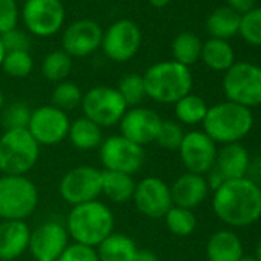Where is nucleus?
I'll list each match as a JSON object with an SVG mask.
<instances>
[{"label": "nucleus", "mask_w": 261, "mask_h": 261, "mask_svg": "<svg viewBox=\"0 0 261 261\" xmlns=\"http://www.w3.org/2000/svg\"><path fill=\"white\" fill-rule=\"evenodd\" d=\"M214 214L229 227H247L261 218V189L250 178L226 180L212 197Z\"/></svg>", "instance_id": "f257e3e1"}, {"label": "nucleus", "mask_w": 261, "mask_h": 261, "mask_svg": "<svg viewBox=\"0 0 261 261\" xmlns=\"http://www.w3.org/2000/svg\"><path fill=\"white\" fill-rule=\"evenodd\" d=\"M65 227L74 243L97 247L114 232V214L100 200L77 204L69 211Z\"/></svg>", "instance_id": "f03ea898"}, {"label": "nucleus", "mask_w": 261, "mask_h": 261, "mask_svg": "<svg viewBox=\"0 0 261 261\" xmlns=\"http://www.w3.org/2000/svg\"><path fill=\"white\" fill-rule=\"evenodd\" d=\"M253 127V114L249 108L223 101L207 109L203 120V133L217 145L240 143Z\"/></svg>", "instance_id": "7ed1b4c3"}, {"label": "nucleus", "mask_w": 261, "mask_h": 261, "mask_svg": "<svg viewBox=\"0 0 261 261\" xmlns=\"http://www.w3.org/2000/svg\"><path fill=\"white\" fill-rule=\"evenodd\" d=\"M146 95L162 105H175L180 98L191 94L192 74L188 66L174 60L159 62L143 74Z\"/></svg>", "instance_id": "20e7f679"}, {"label": "nucleus", "mask_w": 261, "mask_h": 261, "mask_svg": "<svg viewBox=\"0 0 261 261\" xmlns=\"http://www.w3.org/2000/svg\"><path fill=\"white\" fill-rule=\"evenodd\" d=\"M39 157L40 145L28 129L5 130L0 137V172L4 175H27Z\"/></svg>", "instance_id": "39448f33"}, {"label": "nucleus", "mask_w": 261, "mask_h": 261, "mask_svg": "<svg viewBox=\"0 0 261 261\" xmlns=\"http://www.w3.org/2000/svg\"><path fill=\"white\" fill-rule=\"evenodd\" d=\"M39 204L37 186L27 175L0 177V218L2 221H25Z\"/></svg>", "instance_id": "423d86ee"}, {"label": "nucleus", "mask_w": 261, "mask_h": 261, "mask_svg": "<svg viewBox=\"0 0 261 261\" xmlns=\"http://www.w3.org/2000/svg\"><path fill=\"white\" fill-rule=\"evenodd\" d=\"M223 92L227 101L244 108L261 105V66L240 62L233 63L223 77Z\"/></svg>", "instance_id": "0eeeda50"}, {"label": "nucleus", "mask_w": 261, "mask_h": 261, "mask_svg": "<svg viewBox=\"0 0 261 261\" xmlns=\"http://www.w3.org/2000/svg\"><path fill=\"white\" fill-rule=\"evenodd\" d=\"M83 117L94 121L100 127H109L118 124L127 106L117 88L94 86L83 94L82 105Z\"/></svg>", "instance_id": "6e6552de"}, {"label": "nucleus", "mask_w": 261, "mask_h": 261, "mask_svg": "<svg viewBox=\"0 0 261 261\" xmlns=\"http://www.w3.org/2000/svg\"><path fill=\"white\" fill-rule=\"evenodd\" d=\"M100 160L105 171L123 172L127 175L137 174L145 165V149L123 136H111L103 140L98 148Z\"/></svg>", "instance_id": "1a4fd4ad"}, {"label": "nucleus", "mask_w": 261, "mask_h": 261, "mask_svg": "<svg viewBox=\"0 0 261 261\" xmlns=\"http://www.w3.org/2000/svg\"><path fill=\"white\" fill-rule=\"evenodd\" d=\"M59 192L71 206L95 201L101 195V171L94 166L72 168L62 177Z\"/></svg>", "instance_id": "9d476101"}, {"label": "nucleus", "mask_w": 261, "mask_h": 261, "mask_svg": "<svg viewBox=\"0 0 261 261\" xmlns=\"http://www.w3.org/2000/svg\"><path fill=\"white\" fill-rule=\"evenodd\" d=\"M142 46V31L133 20L121 19L114 22L103 31L101 49L112 62H127L133 59Z\"/></svg>", "instance_id": "9b49d317"}, {"label": "nucleus", "mask_w": 261, "mask_h": 261, "mask_svg": "<svg viewBox=\"0 0 261 261\" xmlns=\"http://www.w3.org/2000/svg\"><path fill=\"white\" fill-rule=\"evenodd\" d=\"M71 120L66 112L53 105H45L33 109L28 133L39 145L53 146L68 139Z\"/></svg>", "instance_id": "f8f14e48"}, {"label": "nucleus", "mask_w": 261, "mask_h": 261, "mask_svg": "<svg viewBox=\"0 0 261 261\" xmlns=\"http://www.w3.org/2000/svg\"><path fill=\"white\" fill-rule=\"evenodd\" d=\"M27 30L39 37L59 33L65 22V7L60 0H27L22 8Z\"/></svg>", "instance_id": "ddd939ff"}, {"label": "nucleus", "mask_w": 261, "mask_h": 261, "mask_svg": "<svg viewBox=\"0 0 261 261\" xmlns=\"http://www.w3.org/2000/svg\"><path fill=\"white\" fill-rule=\"evenodd\" d=\"M217 143L203 130H191L185 134L178 154L188 172L206 175L215 165Z\"/></svg>", "instance_id": "4468645a"}, {"label": "nucleus", "mask_w": 261, "mask_h": 261, "mask_svg": "<svg viewBox=\"0 0 261 261\" xmlns=\"http://www.w3.org/2000/svg\"><path fill=\"white\" fill-rule=\"evenodd\" d=\"M162 123V117L154 109L143 106L127 108L118 123L120 136L143 148L155 142Z\"/></svg>", "instance_id": "2eb2a0df"}, {"label": "nucleus", "mask_w": 261, "mask_h": 261, "mask_svg": "<svg viewBox=\"0 0 261 261\" xmlns=\"http://www.w3.org/2000/svg\"><path fill=\"white\" fill-rule=\"evenodd\" d=\"M133 201L137 211L149 218H163L174 206L171 188L159 177H146L136 186Z\"/></svg>", "instance_id": "dca6fc26"}, {"label": "nucleus", "mask_w": 261, "mask_h": 261, "mask_svg": "<svg viewBox=\"0 0 261 261\" xmlns=\"http://www.w3.org/2000/svg\"><path fill=\"white\" fill-rule=\"evenodd\" d=\"M68 230L57 221H45L31 230L28 249L36 261H57L68 246Z\"/></svg>", "instance_id": "f3484780"}, {"label": "nucleus", "mask_w": 261, "mask_h": 261, "mask_svg": "<svg viewBox=\"0 0 261 261\" xmlns=\"http://www.w3.org/2000/svg\"><path fill=\"white\" fill-rule=\"evenodd\" d=\"M103 28L88 19H80L71 23L62 37V49L71 57H86L101 46Z\"/></svg>", "instance_id": "a211bd4d"}, {"label": "nucleus", "mask_w": 261, "mask_h": 261, "mask_svg": "<svg viewBox=\"0 0 261 261\" xmlns=\"http://www.w3.org/2000/svg\"><path fill=\"white\" fill-rule=\"evenodd\" d=\"M172 204L185 209H194L200 206L209 194V186L204 175L186 172L180 175L171 186Z\"/></svg>", "instance_id": "6ab92c4d"}, {"label": "nucleus", "mask_w": 261, "mask_h": 261, "mask_svg": "<svg viewBox=\"0 0 261 261\" xmlns=\"http://www.w3.org/2000/svg\"><path fill=\"white\" fill-rule=\"evenodd\" d=\"M31 229L25 221L0 223V261H14L25 253Z\"/></svg>", "instance_id": "aec40b11"}, {"label": "nucleus", "mask_w": 261, "mask_h": 261, "mask_svg": "<svg viewBox=\"0 0 261 261\" xmlns=\"http://www.w3.org/2000/svg\"><path fill=\"white\" fill-rule=\"evenodd\" d=\"M250 157L241 143L223 145L217 151L214 168L223 175L224 180H237L247 177Z\"/></svg>", "instance_id": "412c9836"}, {"label": "nucleus", "mask_w": 261, "mask_h": 261, "mask_svg": "<svg viewBox=\"0 0 261 261\" xmlns=\"http://www.w3.org/2000/svg\"><path fill=\"white\" fill-rule=\"evenodd\" d=\"M244 256L241 238L230 229L214 232L206 244L207 261H240Z\"/></svg>", "instance_id": "4be33fe9"}, {"label": "nucleus", "mask_w": 261, "mask_h": 261, "mask_svg": "<svg viewBox=\"0 0 261 261\" xmlns=\"http://www.w3.org/2000/svg\"><path fill=\"white\" fill-rule=\"evenodd\" d=\"M136 180L133 175L115 171H101V195L112 203H127L136 192Z\"/></svg>", "instance_id": "5701e85b"}, {"label": "nucleus", "mask_w": 261, "mask_h": 261, "mask_svg": "<svg viewBox=\"0 0 261 261\" xmlns=\"http://www.w3.org/2000/svg\"><path fill=\"white\" fill-rule=\"evenodd\" d=\"M95 249L98 261H134L139 247L129 235L112 232Z\"/></svg>", "instance_id": "b1692460"}, {"label": "nucleus", "mask_w": 261, "mask_h": 261, "mask_svg": "<svg viewBox=\"0 0 261 261\" xmlns=\"http://www.w3.org/2000/svg\"><path fill=\"white\" fill-rule=\"evenodd\" d=\"M68 140L79 151H94L98 149L103 143L101 127L86 117H80L69 124Z\"/></svg>", "instance_id": "393cba45"}, {"label": "nucleus", "mask_w": 261, "mask_h": 261, "mask_svg": "<svg viewBox=\"0 0 261 261\" xmlns=\"http://www.w3.org/2000/svg\"><path fill=\"white\" fill-rule=\"evenodd\" d=\"M241 16L229 7H220L211 13L206 20V28L212 39L226 40L238 34Z\"/></svg>", "instance_id": "a878e982"}, {"label": "nucleus", "mask_w": 261, "mask_h": 261, "mask_svg": "<svg viewBox=\"0 0 261 261\" xmlns=\"http://www.w3.org/2000/svg\"><path fill=\"white\" fill-rule=\"evenodd\" d=\"M204 65L214 71H227L235 63V54L232 46L226 40L211 39L201 48V57Z\"/></svg>", "instance_id": "bb28decb"}, {"label": "nucleus", "mask_w": 261, "mask_h": 261, "mask_svg": "<svg viewBox=\"0 0 261 261\" xmlns=\"http://www.w3.org/2000/svg\"><path fill=\"white\" fill-rule=\"evenodd\" d=\"M201 40L192 33H180L172 42V56L174 62L191 66L201 57Z\"/></svg>", "instance_id": "cd10ccee"}, {"label": "nucleus", "mask_w": 261, "mask_h": 261, "mask_svg": "<svg viewBox=\"0 0 261 261\" xmlns=\"http://www.w3.org/2000/svg\"><path fill=\"white\" fill-rule=\"evenodd\" d=\"M175 117L177 121L181 124H198L203 123L209 106L206 101L195 94H188L180 98L175 105Z\"/></svg>", "instance_id": "c85d7f7f"}, {"label": "nucleus", "mask_w": 261, "mask_h": 261, "mask_svg": "<svg viewBox=\"0 0 261 261\" xmlns=\"http://www.w3.org/2000/svg\"><path fill=\"white\" fill-rule=\"evenodd\" d=\"M72 69V57L68 56L63 49L53 51L46 54L42 62V74L49 82H65Z\"/></svg>", "instance_id": "c756f323"}, {"label": "nucleus", "mask_w": 261, "mask_h": 261, "mask_svg": "<svg viewBox=\"0 0 261 261\" xmlns=\"http://www.w3.org/2000/svg\"><path fill=\"white\" fill-rule=\"evenodd\" d=\"M118 94L124 100L127 108H136L140 106L146 95V88L143 82V75L140 74H126L120 79L117 86Z\"/></svg>", "instance_id": "7c9ffc66"}, {"label": "nucleus", "mask_w": 261, "mask_h": 261, "mask_svg": "<svg viewBox=\"0 0 261 261\" xmlns=\"http://www.w3.org/2000/svg\"><path fill=\"white\" fill-rule=\"evenodd\" d=\"M163 218L168 230L177 237H189L197 229V217L191 209L172 206Z\"/></svg>", "instance_id": "2f4dec72"}, {"label": "nucleus", "mask_w": 261, "mask_h": 261, "mask_svg": "<svg viewBox=\"0 0 261 261\" xmlns=\"http://www.w3.org/2000/svg\"><path fill=\"white\" fill-rule=\"evenodd\" d=\"M33 109L23 101H14L8 106H4L0 112V123L5 130L14 129H28Z\"/></svg>", "instance_id": "473e14b6"}, {"label": "nucleus", "mask_w": 261, "mask_h": 261, "mask_svg": "<svg viewBox=\"0 0 261 261\" xmlns=\"http://www.w3.org/2000/svg\"><path fill=\"white\" fill-rule=\"evenodd\" d=\"M82 98L83 92L80 91V88L68 80L57 83V86L53 91V106L63 112L79 108L82 105Z\"/></svg>", "instance_id": "72a5a7b5"}, {"label": "nucleus", "mask_w": 261, "mask_h": 261, "mask_svg": "<svg viewBox=\"0 0 261 261\" xmlns=\"http://www.w3.org/2000/svg\"><path fill=\"white\" fill-rule=\"evenodd\" d=\"M34 60L30 51H11L7 53L2 62V69L13 79H25L33 72Z\"/></svg>", "instance_id": "f704fd0d"}, {"label": "nucleus", "mask_w": 261, "mask_h": 261, "mask_svg": "<svg viewBox=\"0 0 261 261\" xmlns=\"http://www.w3.org/2000/svg\"><path fill=\"white\" fill-rule=\"evenodd\" d=\"M185 134L186 133L183 130V126L178 121L163 120L160 130H159V136L155 139V143L166 151H178L185 139Z\"/></svg>", "instance_id": "c9c22d12"}, {"label": "nucleus", "mask_w": 261, "mask_h": 261, "mask_svg": "<svg viewBox=\"0 0 261 261\" xmlns=\"http://www.w3.org/2000/svg\"><path fill=\"white\" fill-rule=\"evenodd\" d=\"M238 33L247 43L261 46V8H253L241 16Z\"/></svg>", "instance_id": "e433bc0d"}, {"label": "nucleus", "mask_w": 261, "mask_h": 261, "mask_svg": "<svg viewBox=\"0 0 261 261\" xmlns=\"http://www.w3.org/2000/svg\"><path fill=\"white\" fill-rule=\"evenodd\" d=\"M57 261H98L97 249L79 243L68 244Z\"/></svg>", "instance_id": "4c0bfd02"}, {"label": "nucleus", "mask_w": 261, "mask_h": 261, "mask_svg": "<svg viewBox=\"0 0 261 261\" xmlns=\"http://www.w3.org/2000/svg\"><path fill=\"white\" fill-rule=\"evenodd\" d=\"M19 8L16 0H0V36L16 28Z\"/></svg>", "instance_id": "58836bf2"}, {"label": "nucleus", "mask_w": 261, "mask_h": 261, "mask_svg": "<svg viewBox=\"0 0 261 261\" xmlns=\"http://www.w3.org/2000/svg\"><path fill=\"white\" fill-rule=\"evenodd\" d=\"M7 53L11 51H28L30 49V37L25 31L19 28H13L0 36Z\"/></svg>", "instance_id": "ea45409f"}, {"label": "nucleus", "mask_w": 261, "mask_h": 261, "mask_svg": "<svg viewBox=\"0 0 261 261\" xmlns=\"http://www.w3.org/2000/svg\"><path fill=\"white\" fill-rule=\"evenodd\" d=\"M227 5L238 14H246L253 10L255 0H227Z\"/></svg>", "instance_id": "a19ab883"}, {"label": "nucleus", "mask_w": 261, "mask_h": 261, "mask_svg": "<svg viewBox=\"0 0 261 261\" xmlns=\"http://www.w3.org/2000/svg\"><path fill=\"white\" fill-rule=\"evenodd\" d=\"M134 261H159V256L149 249H137Z\"/></svg>", "instance_id": "79ce46f5"}, {"label": "nucleus", "mask_w": 261, "mask_h": 261, "mask_svg": "<svg viewBox=\"0 0 261 261\" xmlns=\"http://www.w3.org/2000/svg\"><path fill=\"white\" fill-rule=\"evenodd\" d=\"M149 4L154 8H165L171 4V0H149Z\"/></svg>", "instance_id": "37998d69"}, {"label": "nucleus", "mask_w": 261, "mask_h": 261, "mask_svg": "<svg viewBox=\"0 0 261 261\" xmlns=\"http://www.w3.org/2000/svg\"><path fill=\"white\" fill-rule=\"evenodd\" d=\"M7 51L4 48V43H2V39H0V66H2V62H4V57H5Z\"/></svg>", "instance_id": "c03bdc74"}, {"label": "nucleus", "mask_w": 261, "mask_h": 261, "mask_svg": "<svg viewBox=\"0 0 261 261\" xmlns=\"http://www.w3.org/2000/svg\"><path fill=\"white\" fill-rule=\"evenodd\" d=\"M4 106H5V95H4V91H2V88H0V112H2Z\"/></svg>", "instance_id": "a18cd8bd"}, {"label": "nucleus", "mask_w": 261, "mask_h": 261, "mask_svg": "<svg viewBox=\"0 0 261 261\" xmlns=\"http://www.w3.org/2000/svg\"><path fill=\"white\" fill-rule=\"evenodd\" d=\"M256 261H261V240L258 241V246H256V255H255Z\"/></svg>", "instance_id": "49530a36"}, {"label": "nucleus", "mask_w": 261, "mask_h": 261, "mask_svg": "<svg viewBox=\"0 0 261 261\" xmlns=\"http://www.w3.org/2000/svg\"><path fill=\"white\" fill-rule=\"evenodd\" d=\"M240 261H256V258L255 256H249V255H244Z\"/></svg>", "instance_id": "de8ad7c7"}, {"label": "nucleus", "mask_w": 261, "mask_h": 261, "mask_svg": "<svg viewBox=\"0 0 261 261\" xmlns=\"http://www.w3.org/2000/svg\"><path fill=\"white\" fill-rule=\"evenodd\" d=\"M256 185H258V186H259V189H261V178H259V181H258Z\"/></svg>", "instance_id": "09e8293b"}]
</instances>
